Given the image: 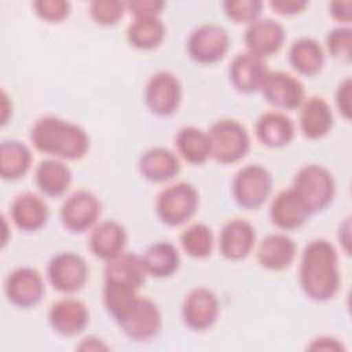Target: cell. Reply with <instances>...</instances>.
<instances>
[{
  "instance_id": "cell-14",
  "label": "cell",
  "mask_w": 352,
  "mask_h": 352,
  "mask_svg": "<svg viewBox=\"0 0 352 352\" xmlns=\"http://www.w3.org/2000/svg\"><path fill=\"white\" fill-rule=\"evenodd\" d=\"M260 92L278 110H297L305 100V89L300 78L282 70H270Z\"/></svg>"
},
{
  "instance_id": "cell-28",
  "label": "cell",
  "mask_w": 352,
  "mask_h": 352,
  "mask_svg": "<svg viewBox=\"0 0 352 352\" xmlns=\"http://www.w3.org/2000/svg\"><path fill=\"white\" fill-rule=\"evenodd\" d=\"M287 59L294 72L305 77H314L323 70L324 50L320 43L312 37H300L292 43Z\"/></svg>"
},
{
  "instance_id": "cell-40",
  "label": "cell",
  "mask_w": 352,
  "mask_h": 352,
  "mask_svg": "<svg viewBox=\"0 0 352 352\" xmlns=\"http://www.w3.org/2000/svg\"><path fill=\"white\" fill-rule=\"evenodd\" d=\"M270 7L274 12L285 16H292L302 12L308 7L305 0H271Z\"/></svg>"
},
{
  "instance_id": "cell-25",
  "label": "cell",
  "mask_w": 352,
  "mask_h": 352,
  "mask_svg": "<svg viewBox=\"0 0 352 352\" xmlns=\"http://www.w3.org/2000/svg\"><path fill=\"white\" fill-rule=\"evenodd\" d=\"M257 140L270 148L289 146L296 136V125L285 113L272 110L263 113L254 125Z\"/></svg>"
},
{
  "instance_id": "cell-26",
  "label": "cell",
  "mask_w": 352,
  "mask_h": 352,
  "mask_svg": "<svg viewBox=\"0 0 352 352\" xmlns=\"http://www.w3.org/2000/svg\"><path fill=\"white\" fill-rule=\"evenodd\" d=\"M142 254L124 250L118 256L106 261L103 278L109 283H120L140 289L147 278Z\"/></svg>"
},
{
  "instance_id": "cell-7",
  "label": "cell",
  "mask_w": 352,
  "mask_h": 352,
  "mask_svg": "<svg viewBox=\"0 0 352 352\" xmlns=\"http://www.w3.org/2000/svg\"><path fill=\"white\" fill-rule=\"evenodd\" d=\"M116 323L129 340L144 342L160 334L162 329V314L151 298L139 296Z\"/></svg>"
},
{
  "instance_id": "cell-18",
  "label": "cell",
  "mask_w": 352,
  "mask_h": 352,
  "mask_svg": "<svg viewBox=\"0 0 352 352\" xmlns=\"http://www.w3.org/2000/svg\"><path fill=\"white\" fill-rule=\"evenodd\" d=\"M256 246V228L245 219L228 220L219 235L220 254L230 261L245 260Z\"/></svg>"
},
{
  "instance_id": "cell-5",
  "label": "cell",
  "mask_w": 352,
  "mask_h": 352,
  "mask_svg": "<svg viewBox=\"0 0 352 352\" xmlns=\"http://www.w3.org/2000/svg\"><path fill=\"white\" fill-rule=\"evenodd\" d=\"M199 206L197 188L187 182L169 184L160 191L155 199V212L160 221L168 227H179L191 220Z\"/></svg>"
},
{
  "instance_id": "cell-6",
  "label": "cell",
  "mask_w": 352,
  "mask_h": 352,
  "mask_svg": "<svg viewBox=\"0 0 352 352\" xmlns=\"http://www.w3.org/2000/svg\"><path fill=\"white\" fill-rule=\"evenodd\" d=\"M274 187L271 172L260 164L242 166L232 179L231 192L235 204L245 210L260 209L270 198Z\"/></svg>"
},
{
  "instance_id": "cell-21",
  "label": "cell",
  "mask_w": 352,
  "mask_h": 352,
  "mask_svg": "<svg viewBox=\"0 0 352 352\" xmlns=\"http://www.w3.org/2000/svg\"><path fill=\"white\" fill-rule=\"evenodd\" d=\"M334 125V114L322 96L305 98L300 106L298 128L304 138L309 140H319L327 136Z\"/></svg>"
},
{
  "instance_id": "cell-11",
  "label": "cell",
  "mask_w": 352,
  "mask_h": 352,
  "mask_svg": "<svg viewBox=\"0 0 352 352\" xmlns=\"http://www.w3.org/2000/svg\"><path fill=\"white\" fill-rule=\"evenodd\" d=\"M182 96L183 89L179 78L168 70H160L150 76L144 87L146 107L157 117L175 114L180 107Z\"/></svg>"
},
{
  "instance_id": "cell-22",
  "label": "cell",
  "mask_w": 352,
  "mask_h": 352,
  "mask_svg": "<svg viewBox=\"0 0 352 352\" xmlns=\"http://www.w3.org/2000/svg\"><path fill=\"white\" fill-rule=\"evenodd\" d=\"M180 160L166 147H151L138 160V170L150 183H168L180 173Z\"/></svg>"
},
{
  "instance_id": "cell-44",
  "label": "cell",
  "mask_w": 352,
  "mask_h": 352,
  "mask_svg": "<svg viewBox=\"0 0 352 352\" xmlns=\"http://www.w3.org/2000/svg\"><path fill=\"white\" fill-rule=\"evenodd\" d=\"M77 349L80 351H107L109 346L104 344V341L95 336H88L77 345Z\"/></svg>"
},
{
  "instance_id": "cell-41",
  "label": "cell",
  "mask_w": 352,
  "mask_h": 352,
  "mask_svg": "<svg viewBox=\"0 0 352 352\" xmlns=\"http://www.w3.org/2000/svg\"><path fill=\"white\" fill-rule=\"evenodd\" d=\"M329 14L340 25L348 26L352 19V1L351 0H334L329 3Z\"/></svg>"
},
{
  "instance_id": "cell-15",
  "label": "cell",
  "mask_w": 352,
  "mask_h": 352,
  "mask_svg": "<svg viewBox=\"0 0 352 352\" xmlns=\"http://www.w3.org/2000/svg\"><path fill=\"white\" fill-rule=\"evenodd\" d=\"M285 40L286 32L283 25L272 18H258L248 25L243 34L246 51L263 59L279 52Z\"/></svg>"
},
{
  "instance_id": "cell-35",
  "label": "cell",
  "mask_w": 352,
  "mask_h": 352,
  "mask_svg": "<svg viewBox=\"0 0 352 352\" xmlns=\"http://www.w3.org/2000/svg\"><path fill=\"white\" fill-rule=\"evenodd\" d=\"M88 10L92 21L104 28L117 25L126 11L125 3L118 0H95L89 3Z\"/></svg>"
},
{
  "instance_id": "cell-31",
  "label": "cell",
  "mask_w": 352,
  "mask_h": 352,
  "mask_svg": "<svg viewBox=\"0 0 352 352\" xmlns=\"http://www.w3.org/2000/svg\"><path fill=\"white\" fill-rule=\"evenodd\" d=\"M177 155L191 165H202L210 158V143L208 132L188 125L177 131L175 136Z\"/></svg>"
},
{
  "instance_id": "cell-13",
  "label": "cell",
  "mask_w": 352,
  "mask_h": 352,
  "mask_svg": "<svg viewBox=\"0 0 352 352\" xmlns=\"http://www.w3.org/2000/svg\"><path fill=\"white\" fill-rule=\"evenodd\" d=\"M220 315L217 296L208 287L190 290L182 304L183 323L192 331H206L214 326Z\"/></svg>"
},
{
  "instance_id": "cell-1",
  "label": "cell",
  "mask_w": 352,
  "mask_h": 352,
  "mask_svg": "<svg viewBox=\"0 0 352 352\" xmlns=\"http://www.w3.org/2000/svg\"><path fill=\"white\" fill-rule=\"evenodd\" d=\"M298 283L302 293L315 302L333 300L340 292L341 272L338 252L327 239L308 242L298 265Z\"/></svg>"
},
{
  "instance_id": "cell-34",
  "label": "cell",
  "mask_w": 352,
  "mask_h": 352,
  "mask_svg": "<svg viewBox=\"0 0 352 352\" xmlns=\"http://www.w3.org/2000/svg\"><path fill=\"white\" fill-rule=\"evenodd\" d=\"M263 6L260 0H226L223 1V11L232 22L250 25L261 18Z\"/></svg>"
},
{
  "instance_id": "cell-30",
  "label": "cell",
  "mask_w": 352,
  "mask_h": 352,
  "mask_svg": "<svg viewBox=\"0 0 352 352\" xmlns=\"http://www.w3.org/2000/svg\"><path fill=\"white\" fill-rule=\"evenodd\" d=\"M33 155L30 148L16 139L3 140L0 144V176L3 180L22 179L30 169Z\"/></svg>"
},
{
  "instance_id": "cell-2",
  "label": "cell",
  "mask_w": 352,
  "mask_h": 352,
  "mask_svg": "<svg viewBox=\"0 0 352 352\" xmlns=\"http://www.w3.org/2000/svg\"><path fill=\"white\" fill-rule=\"evenodd\" d=\"M30 143L44 154L62 161H78L89 150L87 131L76 122L56 116L38 118L30 129Z\"/></svg>"
},
{
  "instance_id": "cell-17",
  "label": "cell",
  "mask_w": 352,
  "mask_h": 352,
  "mask_svg": "<svg viewBox=\"0 0 352 352\" xmlns=\"http://www.w3.org/2000/svg\"><path fill=\"white\" fill-rule=\"evenodd\" d=\"M48 323L50 327L62 337L78 336L89 323L88 307L78 298H60L50 307Z\"/></svg>"
},
{
  "instance_id": "cell-24",
  "label": "cell",
  "mask_w": 352,
  "mask_h": 352,
  "mask_svg": "<svg viewBox=\"0 0 352 352\" xmlns=\"http://www.w3.org/2000/svg\"><path fill=\"white\" fill-rule=\"evenodd\" d=\"M128 234L116 220L99 221L89 234L88 248L91 253L103 261H109L125 250Z\"/></svg>"
},
{
  "instance_id": "cell-8",
  "label": "cell",
  "mask_w": 352,
  "mask_h": 352,
  "mask_svg": "<svg viewBox=\"0 0 352 352\" xmlns=\"http://www.w3.org/2000/svg\"><path fill=\"white\" fill-rule=\"evenodd\" d=\"M47 279L50 285L62 294L80 292L89 276L85 258L74 252H59L47 264Z\"/></svg>"
},
{
  "instance_id": "cell-43",
  "label": "cell",
  "mask_w": 352,
  "mask_h": 352,
  "mask_svg": "<svg viewBox=\"0 0 352 352\" xmlns=\"http://www.w3.org/2000/svg\"><path fill=\"white\" fill-rule=\"evenodd\" d=\"M338 242L342 246V250L349 254L351 253V216L344 219L338 228Z\"/></svg>"
},
{
  "instance_id": "cell-19",
  "label": "cell",
  "mask_w": 352,
  "mask_h": 352,
  "mask_svg": "<svg viewBox=\"0 0 352 352\" xmlns=\"http://www.w3.org/2000/svg\"><path fill=\"white\" fill-rule=\"evenodd\" d=\"M297 245L283 232L265 235L256 249V258L261 268L268 271H285L296 260Z\"/></svg>"
},
{
  "instance_id": "cell-42",
  "label": "cell",
  "mask_w": 352,
  "mask_h": 352,
  "mask_svg": "<svg viewBox=\"0 0 352 352\" xmlns=\"http://www.w3.org/2000/svg\"><path fill=\"white\" fill-rule=\"evenodd\" d=\"M309 351H333V352H342L345 351L344 344L333 337V336H319L311 341V344L307 346Z\"/></svg>"
},
{
  "instance_id": "cell-20",
  "label": "cell",
  "mask_w": 352,
  "mask_h": 352,
  "mask_svg": "<svg viewBox=\"0 0 352 352\" xmlns=\"http://www.w3.org/2000/svg\"><path fill=\"white\" fill-rule=\"evenodd\" d=\"M311 216L308 208L292 187L279 191L270 205L271 223L282 231L301 228Z\"/></svg>"
},
{
  "instance_id": "cell-10",
  "label": "cell",
  "mask_w": 352,
  "mask_h": 352,
  "mask_svg": "<svg viewBox=\"0 0 352 352\" xmlns=\"http://www.w3.org/2000/svg\"><path fill=\"white\" fill-rule=\"evenodd\" d=\"M102 214L99 198L88 190H77L70 194L60 206L59 217L62 226L72 234L91 231Z\"/></svg>"
},
{
  "instance_id": "cell-16",
  "label": "cell",
  "mask_w": 352,
  "mask_h": 352,
  "mask_svg": "<svg viewBox=\"0 0 352 352\" xmlns=\"http://www.w3.org/2000/svg\"><path fill=\"white\" fill-rule=\"evenodd\" d=\"M268 73L265 59L248 51L236 54L228 66L230 82L236 91L246 95L260 92Z\"/></svg>"
},
{
  "instance_id": "cell-33",
  "label": "cell",
  "mask_w": 352,
  "mask_h": 352,
  "mask_svg": "<svg viewBox=\"0 0 352 352\" xmlns=\"http://www.w3.org/2000/svg\"><path fill=\"white\" fill-rule=\"evenodd\" d=\"M180 245L184 253L191 258H206L213 250V231L205 223H194L180 234Z\"/></svg>"
},
{
  "instance_id": "cell-36",
  "label": "cell",
  "mask_w": 352,
  "mask_h": 352,
  "mask_svg": "<svg viewBox=\"0 0 352 352\" xmlns=\"http://www.w3.org/2000/svg\"><path fill=\"white\" fill-rule=\"evenodd\" d=\"M326 50L334 59L349 62L352 55V29L349 26H336L326 34Z\"/></svg>"
},
{
  "instance_id": "cell-37",
  "label": "cell",
  "mask_w": 352,
  "mask_h": 352,
  "mask_svg": "<svg viewBox=\"0 0 352 352\" xmlns=\"http://www.w3.org/2000/svg\"><path fill=\"white\" fill-rule=\"evenodd\" d=\"M34 14L50 23H59L70 15L72 6L66 0H36L32 4Z\"/></svg>"
},
{
  "instance_id": "cell-27",
  "label": "cell",
  "mask_w": 352,
  "mask_h": 352,
  "mask_svg": "<svg viewBox=\"0 0 352 352\" xmlns=\"http://www.w3.org/2000/svg\"><path fill=\"white\" fill-rule=\"evenodd\" d=\"M73 182L72 169L58 158L43 160L34 169V183L44 197L58 198L67 192Z\"/></svg>"
},
{
  "instance_id": "cell-4",
  "label": "cell",
  "mask_w": 352,
  "mask_h": 352,
  "mask_svg": "<svg viewBox=\"0 0 352 352\" xmlns=\"http://www.w3.org/2000/svg\"><path fill=\"white\" fill-rule=\"evenodd\" d=\"M210 158L223 165L243 160L250 150V135L245 125L234 118H221L208 131Z\"/></svg>"
},
{
  "instance_id": "cell-23",
  "label": "cell",
  "mask_w": 352,
  "mask_h": 352,
  "mask_svg": "<svg viewBox=\"0 0 352 352\" xmlns=\"http://www.w3.org/2000/svg\"><path fill=\"white\" fill-rule=\"evenodd\" d=\"M10 217L19 231L36 232L47 224L50 209L40 195L22 192L14 198L10 206Z\"/></svg>"
},
{
  "instance_id": "cell-29",
  "label": "cell",
  "mask_w": 352,
  "mask_h": 352,
  "mask_svg": "<svg viewBox=\"0 0 352 352\" xmlns=\"http://www.w3.org/2000/svg\"><path fill=\"white\" fill-rule=\"evenodd\" d=\"M147 275L165 279L173 276L180 267V253L169 241H158L151 243L142 254Z\"/></svg>"
},
{
  "instance_id": "cell-3",
  "label": "cell",
  "mask_w": 352,
  "mask_h": 352,
  "mask_svg": "<svg viewBox=\"0 0 352 352\" xmlns=\"http://www.w3.org/2000/svg\"><path fill=\"white\" fill-rule=\"evenodd\" d=\"M292 188L305 204L309 213L316 214L333 202L336 197V179L326 166L307 164L296 172Z\"/></svg>"
},
{
  "instance_id": "cell-32",
  "label": "cell",
  "mask_w": 352,
  "mask_h": 352,
  "mask_svg": "<svg viewBox=\"0 0 352 352\" xmlns=\"http://www.w3.org/2000/svg\"><path fill=\"white\" fill-rule=\"evenodd\" d=\"M165 33L166 29L161 18H133L126 29V40L135 50L151 51L161 45Z\"/></svg>"
},
{
  "instance_id": "cell-38",
  "label": "cell",
  "mask_w": 352,
  "mask_h": 352,
  "mask_svg": "<svg viewBox=\"0 0 352 352\" xmlns=\"http://www.w3.org/2000/svg\"><path fill=\"white\" fill-rule=\"evenodd\" d=\"M166 4L161 0H132L125 1L126 11L133 15V18H160L164 12Z\"/></svg>"
},
{
  "instance_id": "cell-12",
  "label": "cell",
  "mask_w": 352,
  "mask_h": 352,
  "mask_svg": "<svg viewBox=\"0 0 352 352\" xmlns=\"http://www.w3.org/2000/svg\"><path fill=\"white\" fill-rule=\"evenodd\" d=\"M4 293L11 305L21 309L34 308L45 294L44 279L36 268L18 267L7 275Z\"/></svg>"
},
{
  "instance_id": "cell-45",
  "label": "cell",
  "mask_w": 352,
  "mask_h": 352,
  "mask_svg": "<svg viewBox=\"0 0 352 352\" xmlns=\"http://www.w3.org/2000/svg\"><path fill=\"white\" fill-rule=\"evenodd\" d=\"M12 114V103L8 99L6 91L1 92V125L4 126L8 122V118Z\"/></svg>"
},
{
  "instance_id": "cell-39",
  "label": "cell",
  "mask_w": 352,
  "mask_h": 352,
  "mask_svg": "<svg viewBox=\"0 0 352 352\" xmlns=\"http://www.w3.org/2000/svg\"><path fill=\"white\" fill-rule=\"evenodd\" d=\"M351 98H352V80L351 77H345L342 81L338 82L334 94L336 107L345 120H351V116H352Z\"/></svg>"
},
{
  "instance_id": "cell-9",
  "label": "cell",
  "mask_w": 352,
  "mask_h": 352,
  "mask_svg": "<svg viewBox=\"0 0 352 352\" xmlns=\"http://www.w3.org/2000/svg\"><path fill=\"white\" fill-rule=\"evenodd\" d=\"M230 44V34L221 25L204 23L190 33L186 48L194 62L213 65L224 59Z\"/></svg>"
}]
</instances>
